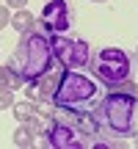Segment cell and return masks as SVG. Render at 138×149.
Wrapping results in <instances>:
<instances>
[{
    "mask_svg": "<svg viewBox=\"0 0 138 149\" xmlns=\"http://www.w3.org/2000/svg\"><path fill=\"white\" fill-rule=\"evenodd\" d=\"M53 61H55V53H53V42H50V31L39 22L31 31L20 33L17 50L8 64L25 83H39V77H44L53 69Z\"/></svg>",
    "mask_w": 138,
    "mask_h": 149,
    "instance_id": "1",
    "label": "cell"
},
{
    "mask_svg": "<svg viewBox=\"0 0 138 149\" xmlns=\"http://www.w3.org/2000/svg\"><path fill=\"white\" fill-rule=\"evenodd\" d=\"M102 127L116 138H135L138 135V97L122 88H108L97 108Z\"/></svg>",
    "mask_w": 138,
    "mask_h": 149,
    "instance_id": "2",
    "label": "cell"
},
{
    "mask_svg": "<svg viewBox=\"0 0 138 149\" xmlns=\"http://www.w3.org/2000/svg\"><path fill=\"white\" fill-rule=\"evenodd\" d=\"M89 69L105 88H116L119 83H124V80L130 77L133 61H130V55L124 53V50H119V47H102L100 53H97V58L89 61Z\"/></svg>",
    "mask_w": 138,
    "mask_h": 149,
    "instance_id": "3",
    "label": "cell"
},
{
    "mask_svg": "<svg viewBox=\"0 0 138 149\" xmlns=\"http://www.w3.org/2000/svg\"><path fill=\"white\" fill-rule=\"evenodd\" d=\"M94 94H97V86L91 77H86L75 69H64L58 91L53 94V108H80L83 102L94 100Z\"/></svg>",
    "mask_w": 138,
    "mask_h": 149,
    "instance_id": "4",
    "label": "cell"
},
{
    "mask_svg": "<svg viewBox=\"0 0 138 149\" xmlns=\"http://www.w3.org/2000/svg\"><path fill=\"white\" fill-rule=\"evenodd\" d=\"M50 42H53V53H55V61L66 69H83L89 66L91 61V47L89 42L83 39H69V36H53L50 33Z\"/></svg>",
    "mask_w": 138,
    "mask_h": 149,
    "instance_id": "5",
    "label": "cell"
},
{
    "mask_svg": "<svg viewBox=\"0 0 138 149\" xmlns=\"http://www.w3.org/2000/svg\"><path fill=\"white\" fill-rule=\"evenodd\" d=\"M53 119H58V122H64V124H72V127L86 138V144H89L91 138H97V135L108 133V130L102 127V119H100V113H97V111H80V108H55V111H53Z\"/></svg>",
    "mask_w": 138,
    "mask_h": 149,
    "instance_id": "6",
    "label": "cell"
},
{
    "mask_svg": "<svg viewBox=\"0 0 138 149\" xmlns=\"http://www.w3.org/2000/svg\"><path fill=\"white\" fill-rule=\"evenodd\" d=\"M42 138H44V146H53V149H83V146H89L86 138L72 124H64L58 119H50V124H47Z\"/></svg>",
    "mask_w": 138,
    "mask_h": 149,
    "instance_id": "7",
    "label": "cell"
},
{
    "mask_svg": "<svg viewBox=\"0 0 138 149\" xmlns=\"http://www.w3.org/2000/svg\"><path fill=\"white\" fill-rule=\"evenodd\" d=\"M72 22H75V11L69 8L66 0H47L42 11V25L50 33H64L72 28Z\"/></svg>",
    "mask_w": 138,
    "mask_h": 149,
    "instance_id": "8",
    "label": "cell"
},
{
    "mask_svg": "<svg viewBox=\"0 0 138 149\" xmlns=\"http://www.w3.org/2000/svg\"><path fill=\"white\" fill-rule=\"evenodd\" d=\"M64 69H66V66H61V69H50L44 77H39V83H36V88H39V105L53 102V94L58 91V83H61V77H64Z\"/></svg>",
    "mask_w": 138,
    "mask_h": 149,
    "instance_id": "9",
    "label": "cell"
},
{
    "mask_svg": "<svg viewBox=\"0 0 138 149\" xmlns=\"http://www.w3.org/2000/svg\"><path fill=\"white\" fill-rule=\"evenodd\" d=\"M22 86H25V80H22L20 74L14 72V66H11V64L0 66V88H11V91H17V88H22Z\"/></svg>",
    "mask_w": 138,
    "mask_h": 149,
    "instance_id": "10",
    "label": "cell"
},
{
    "mask_svg": "<svg viewBox=\"0 0 138 149\" xmlns=\"http://www.w3.org/2000/svg\"><path fill=\"white\" fill-rule=\"evenodd\" d=\"M33 25H36V22H33V14H28V8H20L17 14H11V28H14L17 33L31 31Z\"/></svg>",
    "mask_w": 138,
    "mask_h": 149,
    "instance_id": "11",
    "label": "cell"
},
{
    "mask_svg": "<svg viewBox=\"0 0 138 149\" xmlns=\"http://www.w3.org/2000/svg\"><path fill=\"white\" fill-rule=\"evenodd\" d=\"M33 130L28 127V124H20V127L14 130V144L17 146H33Z\"/></svg>",
    "mask_w": 138,
    "mask_h": 149,
    "instance_id": "12",
    "label": "cell"
},
{
    "mask_svg": "<svg viewBox=\"0 0 138 149\" xmlns=\"http://www.w3.org/2000/svg\"><path fill=\"white\" fill-rule=\"evenodd\" d=\"M36 113V102H31V100H25V102H17L14 105V116L20 119V122H28V119Z\"/></svg>",
    "mask_w": 138,
    "mask_h": 149,
    "instance_id": "13",
    "label": "cell"
},
{
    "mask_svg": "<svg viewBox=\"0 0 138 149\" xmlns=\"http://www.w3.org/2000/svg\"><path fill=\"white\" fill-rule=\"evenodd\" d=\"M25 124H28V127H31V130H33V133H42V135H44V130H47V124H50V122H44V119H42V116H36V113H33V116H31V119H28V122H25Z\"/></svg>",
    "mask_w": 138,
    "mask_h": 149,
    "instance_id": "14",
    "label": "cell"
},
{
    "mask_svg": "<svg viewBox=\"0 0 138 149\" xmlns=\"http://www.w3.org/2000/svg\"><path fill=\"white\" fill-rule=\"evenodd\" d=\"M14 105V94H11V88H0V111H6V108Z\"/></svg>",
    "mask_w": 138,
    "mask_h": 149,
    "instance_id": "15",
    "label": "cell"
},
{
    "mask_svg": "<svg viewBox=\"0 0 138 149\" xmlns=\"http://www.w3.org/2000/svg\"><path fill=\"white\" fill-rule=\"evenodd\" d=\"M116 88H122V91H130L133 97H138V83H135V80H130V77L124 80V83H119Z\"/></svg>",
    "mask_w": 138,
    "mask_h": 149,
    "instance_id": "16",
    "label": "cell"
},
{
    "mask_svg": "<svg viewBox=\"0 0 138 149\" xmlns=\"http://www.w3.org/2000/svg\"><path fill=\"white\" fill-rule=\"evenodd\" d=\"M6 25H11V14H8V6H0V31Z\"/></svg>",
    "mask_w": 138,
    "mask_h": 149,
    "instance_id": "17",
    "label": "cell"
},
{
    "mask_svg": "<svg viewBox=\"0 0 138 149\" xmlns=\"http://www.w3.org/2000/svg\"><path fill=\"white\" fill-rule=\"evenodd\" d=\"M6 6H11V8H25L28 0H6Z\"/></svg>",
    "mask_w": 138,
    "mask_h": 149,
    "instance_id": "18",
    "label": "cell"
},
{
    "mask_svg": "<svg viewBox=\"0 0 138 149\" xmlns=\"http://www.w3.org/2000/svg\"><path fill=\"white\" fill-rule=\"evenodd\" d=\"M91 3H105V0H91Z\"/></svg>",
    "mask_w": 138,
    "mask_h": 149,
    "instance_id": "19",
    "label": "cell"
},
{
    "mask_svg": "<svg viewBox=\"0 0 138 149\" xmlns=\"http://www.w3.org/2000/svg\"><path fill=\"white\" fill-rule=\"evenodd\" d=\"M135 58H138V47H135Z\"/></svg>",
    "mask_w": 138,
    "mask_h": 149,
    "instance_id": "20",
    "label": "cell"
},
{
    "mask_svg": "<svg viewBox=\"0 0 138 149\" xmlns=\"http://www.w3.org/2000/svg\"><path fill=\"white\" fill-rule=\"evenodd\" d=\"M135 144H138V135H135Z\"/></svg>",
    "mask_w": 138,
    "mask_h": 149,
    "instance_id": "21",
    "label": "cell"
}]
</instances>
